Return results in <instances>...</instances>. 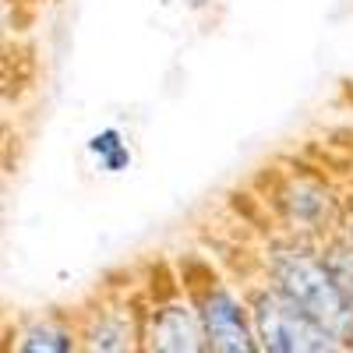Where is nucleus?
Masks as SVG:
<instances>
[{"label": "nucleus", "instance_id": "7ed1b4c3", "mask_svg": "<svg viewBox=\"0 0 353 353\" xmlns=\"http://www.w3.org/2000/svg\"><path fill=\"white\" fill-rule=\"evenodd\" d=\"M201 321H205V343H209L212 353H261L258 343L251 339L241 304L226 290H212L205 297Z\"/></svg>", "mask_w": 353, "mask_h": 353}, {"label": "nucleus", "instance_id": "6e6552de", "mask_svg": "<svg viewBox=\"0 0 353 353\" xmlns=\"http://www.w3.org/2000/svg\"><path fill=\"white\" fill-rule=\"evenodd\" d=\"M88 149H92V152L106 163V159H113L117 152H121L124 145H121V134H117V131H103V134H96L92 141H88Z\"/></svg>", "mask_w": 353, "mask_h": 353}, {"label": "nucleus", "instance_id": "f03ea898", "mask_svg": "<svg viewBox=\"0 0 353 353\" xmlns=\"http://www.w3.org/2000/svg\"><path fill=\"white\" fill-rule=\"evenodd\" d=\"M254 329L269 353H336V336L297 307L286 293H258L254 301Z\"/></svg>", "mask_w": 353, "mask_h": 353}, {"label": "nucleus", "instance_id": "1a4fd4ad", "mask_svg": "<svg viewBox=\"0 0 353 353\" xmlns=\"http://www.w3.org/2000/svg\"><path fill=\"white\" fill-rule=\"evenodd\" d=\"M128 163H131V152H128V149H121V152H117V156H113V159H106V163H103V166H106V170H113V173H117V170H124V166H128Z\"/></svg>", "mask_w": 353, "mask_h": 353}, {"label": "nucleus", "instance_id": "39448f33", "mask_svg": "<svg viewBox=\"0 0 353 353\" xmlns=\"http://www.w3.org/2000/svg\"><path fill=\"white\" fill-rule=\"evenodd\" d=\"M88 353H131V329H124L121 318H106L92 329Z\"/></svg>", "mask_w": 353, "mask_h": 353}, {"label": "nucleus", "instance_id": "0eeeda50", "mask_svg": "<svg viewBox=\"0 0 353 353\" xmlns=\"http://www.w3.org/2000/svg\"><path fill=\"white\" fill-rule=\"evenodd\" d=\"M329 272H332V279L339 283V290H343V297L353 304V251L350 248H336L332 254H329Z\"/></svg>", "mask_w": 353, "mask_h": 353}, {"label": "nucleus", "instance_id": "20e7f679", "mask_svg": "<svg viewBox=\"0 0 353 353\" xmlns=\"http://www.w3.org/2000/svg\"><path fill=\"white\" fill-rule=\"evenodd\" d=\"M152 353H205L198 325L184 307H163L152 321Z\"/></svg>", "mask_w": 353, "mask_h": 353}, {"label": "nucleus", "instance_id": "f257e3e1", "mask_svg": "<svg viewBox=\"0 0 353 353\" xmlns=\"http://www.w3.org/2000/svg\"><path fill=\"white\" fill-rule=\"evenodd\" d=\"M272 276L279 283V293H286L297 307H304L336 339L353 336V304L343 297L329 265H321L301 251H279L272 258Z\"/></svg>", "mask_w": 353, "mask_h": 353}, {"label": "nucleus", "instance_id": "423d86ee", "mask_svg": "<svg viewBox=\"0 0 353 353\" xmlns=\"http://www.w3.org/2000/svg\"><path fill=\"white\" fill-rule=\"evenodd\" d=\"M18 353H71V336L57 325H36L25 332Z\"/></svg>", "mask_w": 353, "mask_h": 353}]
</instances>
